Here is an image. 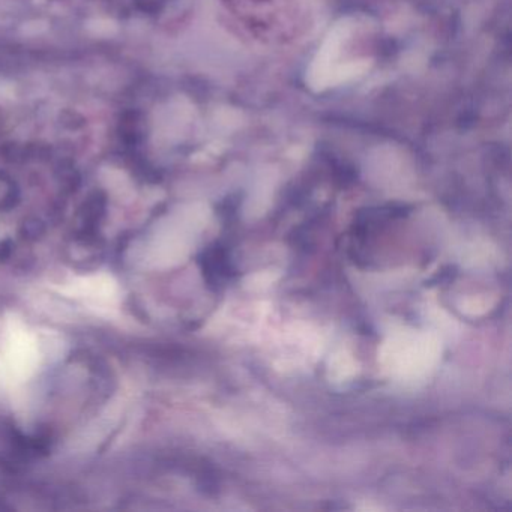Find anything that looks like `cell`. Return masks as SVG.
Segmentation results:
<instances>
[{"label":"cell","mask_w":512,"mask_h":512,"mask_svg":"<svg viewBox=\"0 0 512 512\" xmlns=\"http://www.w3.org/2000/svg\"><path fill=\"white\" fill-rule=\"evenodd\" d=\"M350 25L343 20L338 23L317 52L316 58L311 62L307 73V83L313 91H323V89L337 86L338 74L341 68L347 64H338V58L341 55V47L349 40Z\"/></svg>","instance_id":"obj_1"}]
</instances>
